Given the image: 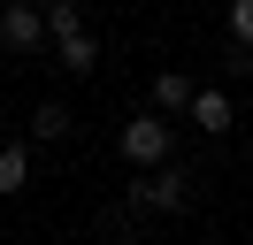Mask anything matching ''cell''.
<instances>
[{
	"instance_id": "30bf717a",
	"label": "cell",
	"mask_w": 253,
	"mask_h": 245,
	"mask_svg": "<svg viewBox=\"0 0 253 245\" xmlns=\"http://www.w3.org/2000/svg\"><path fill=\"white\" fill-rule=\"evenodd\" d=\"M222 23H230L238 46H253V0H230V8H222Z\"/></svg>"
},
{
	"instance_id": "9c48e42d",
	"label": "cell",
	"mask_w": 253,
	"mask_h": 245,
	"mask_svg": "<svg viewBox=\"0 0 253 245\" xmlns=\"http://www.w3.org/2000/svg\"><path fill=\"white\" fill-rule=\"evenodd\" d=\"M138 222H146V214H138V199H130V192L115 199L108 214H100V230H108V238H123V230H138Z\"/></svg>"
},
{
	"instance_id": "8992f818",
	"label": "cell",
	"mask_w": 253,
	"mask_h": 245,
	"mask_svg": "<svg viewBox=\"0 0 253 245\" xmlns=\"http://www.w3.org/2000/svg\"><path fill=\"white\" fill-rule=\"evenodd\" d=\"M54 61H62L69 77H92L100 69V39L92 31H69V39H54Z\"/></svg>"
},
{
	"instance_id": "3957f363",
	"label": "cell",
	"mask_w": 253,
	"mask_h": 245,
	"mask_svg": "<svg viewBox=\"0 0 253 245\" xmlns=\"http://www.w3.org/2000/svg\"><path fill=\"white\" fill-rule=\"evenodd\" d=\"M0 46L8 54H39L46 46V0H0Z\"/></svg>"
},
{
	"instance_id": "6da1fadb",
	"label": "cell",
	"mask_w": 253,
	"mask_h": 245,
	"mask_svg": "<svg viewBox=\"0 0 253 245\" xmlns=\"http://www.w3.org/2000/svg\"><path fill=\"white\" fill-rule=\"evenodd\" d=\"M115 146H123V161H130V168L176 161V115H161V107H138V115L115 130Z\"/></svg>"
},
{
	"instance_id": "52a82bcc",
	"label": "cell",
	"mask_w": 253,
	"mask_h": 245,
	"mask_svg": "<svg viewBox=\"0 0 253 245\" xmlns=\"http://www.w3.org/2000/svg\"><path fill=\"white\" fill-rule=\"evenodd\" d=\"M69 130H77V115H69L62 100H39L31 107V146H62Z\"/></svg>"
},
{
	"instance_id": "7a4b0ae2",
	"label": "cell",
	"mask_w": 253,
	"mask_h": 245,
	"mask_svg": "<svg viewBox=\"0 0 253 245\" xmlns=\"http://www.w3.org/2000/svg\"><path fill=\"white\" fill-rule=\"evenodd\" d=\"M130 199H138V214H192V176L176 161H154V168H138Z\"/></svg>"
},
{
	"instance_id": "277c9868",
	"label": "cell",
	"mask_w": 253,
	"mask_h": 245,
	"mask_svg": "<svg viewBox=\"0 0 253 245\" xmlns=\"http://www.w3.org/2000/svg\"><path fill=\"white\" fill-rule=\"evenodd\" d=\"M184 115H192V130H207V138H222V130H230V122H238V107H230V92H215V84H200V92H192V107H184Z\"/></svg>"
},
{
	"instance_id": "5b68a950",
	"label": "cell",
	"mask_w": 253,
	"mask_h": 245,
	"mask_svg": "<svg viewBox=\"0 0 253 245\" xmlns=\"http://www.w3.org/2000/svg\"><path fill=\"white\" fill-rule=\"evenodd\" d=\"M192 69H154V84H146V107H161V115H184L192 107Z\"/></svg>"
},
{
	"instance_id": "ba28073f",
	"label": "cell",
	"mask_w": 253,
	"mask_h": 245,
	"mask_svg": "<svg viewBox=\"0 0 253 245\" xmlns=\"http://www.w3.org/2000/svg\"><path fill=\"white\" fill-rule=\"evenodd\" d=\"M31 184V146H0V199H16Z\"/></svg>"
}]
</instances>
